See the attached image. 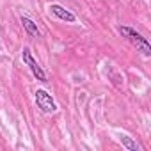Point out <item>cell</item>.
Here are the masks:
<instances>
[{"instance_id": "cell-5", "label": "cell", "mask_w": 151, "mask_h": 151, "mask_svg": "<svg viewBox=\"0 0 151 151\" xmlns=\"http://www.w3.org/2000/svg\"><path fill=\"white\" fill-rule=\"evenodd\" d=\"M22 25H23V29H25V32L30 36V37H39L41 36V32H39V29H37V23H34L29 16H22Z\"/></svg>"}, {"instance_id": "cell-1", "label": "cell", "mask_w": 151, "mask_h": 151, "mask_svg": "<svg viewBox=\"0 0 151 151\" xmlns=\"http://www.w3.org/2000/svg\"><path fill=\"white\" fill-rule=\"evenodd\" d=\"M119 34L123 36V37H126L142 55H146V57H149L151 55V45H149V41L140 34V32H137L135 29H132V27H126V25H121L119 27Z\"/></svg>"}, {"instance_id": "cell-3", "label": "cell", "mask_w": 151, "mask_h": 151, "mask_svg": "<svg viewBox=\"0 0 151 151\" xmlns=\"http://www.w3.org/2000/svg\"><path fill=\"white\" fill-rule=\"evenodd\" d=\"M36 105L37 109H41L45 114H53L57 110V105L53 101V98L45 91V89H37L36 91Z\"/></svg>"}, {"instance_id": "cell-2", "label": "cell", "mask_w": 151, "mask_h": 151, "mask_svg": "<svg viewBox=\"0 0 151 151\" xmlns=\"http://www.w3.org/2000/svg\"><path fill=\"white\" fill-rule=\"evenodd\" d=\"M22 57H23V62L29 66V69L32 71V75L39 80V82H48V78H46V73H45V69L39 66V62L32 57V52H30V48H23L22 50Z\"/></svg>"}, {"instance_id": "cell-6", "label": "cell", "mask_w": 151, "mask_h": 151, "mask_svg": "<svg viewBox=\"0 0 151 151\" xmlns=\"http://www.w3.org/2000/svg\"><path fill=\"white\" fill-rule=\"evenodd\" d=\"M119 142H121V144H123L126 149H130V151H139V149H140V146H139V144H137V142H135L132 137L121 135V137H119Z\"/></svg>"}, {"instance_id": "cell-4", "label": "cell", "mask_w": 151, "mask_h": 151, "mask_svg": "<svg viewBox=\"0 0 151 151\" xmlns=\"http://www.w3.org/2000/svg\"><path fill=\"white\" fill-rule=\"evenodd\" d=\"M48 9H50V13H52L53 16H57V18L62 20V22H68V23H75V22H77V16H75L71 11H68L66 7L59 6V4H52Z\"/></svg>"}]
</instances>
